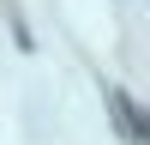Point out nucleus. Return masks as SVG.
<instances>
[{
  "instance_id": "f257e3e1",
  "label": "nucleus",
  "mask_w": 150,
  "mask_h": 145,
  "mask_svg": "<svg viewBox=\"0 0 150 145\" xmlns=\"http://www.w3.org/2000/svg\"><path fill=\"white\" fill-rule=\"evenodd\" d=\"M108 103H114V115H120V127H126V139H144V115H138V103H132L120 85H108Z\"/></svg>"
}]
</instances>
